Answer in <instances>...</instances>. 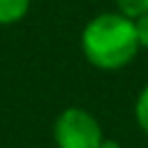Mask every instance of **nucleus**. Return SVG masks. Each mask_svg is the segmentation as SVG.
Listing matches in <instances>:
<instances>
[{"label": "nucleus", "instance_id": "1", "mask_svg": "<svg viewBox=\"0 0 148 148\" xmlns=\"http://www.w3.org/2000/svg\"><path fill=\"white\" fill-rule=\"evenodd\" d=\"M81 44L86 58L102 69L127 65L139 49L136 28L125 14H102L92 18L83 30Z\"/></svg>", "mask_w": 148, "mask_h": 148}, {"label": "nucleus", "instance_id": "2", "mask_svg": "<svg viewBox=\"0 0 148 148\" xmlns=\"http://www.w3.org/2000/svg\"><path fill=\"white\" fill-rule=\"evenodd\" d=\"M53 134L58 148H99L102 143V130L97 120L83 109L62 111L56 120Z\"/></svg>", "mask_w": 148, "mask_h": 148}, {"label": "nucleus", "instance_id": "3", "mask_svg": "<svg viewBox=\"0 0 148 148\" xmlns=\"http://www.w3.org/2000/svg\"><path fill=\"white\" fill-rule=\"evenodd\" d=\"M30 0H0V23H14L23 18Z\"/></svg>", "mask_w": 148, "mask_h": 148}, {"label": "nucleus", "instance_id": "4", "mask_svg": "<svg viewBox=\"0 0 148 148\" xmlns=\"http://www.w3.org/2000/svg\"><path fill=\"white\" fill-rule=\"evenodd\" d=\"M116 2L127 18H139L148 14V0H116Z\"/></svg>", "mask_w": 148, "mask_h": 148}, {"label": "nucleus", "instance_id": "5", "mask_svg": "<svg viewBox=\"0 0 148 148\" xmlns=\"http://www.w3.org/2000/svg\"><path fill=\"white\" fill-rule=\"evenodd\" d=\"M136 120H139L141 130L148 134V86L139 95V102H136Z\"/></svg>", "mask_w": 148, "mask_h": 148}, {"label": "nucleus", "instance_id": "6", "mask_svg": "<svg viewBox=\"0 0 148 148\" xmlns=\"http://www.w3.org/2000/svg\"><path fill=\"white\" fill-rule=\"evenodd\" d=\"M134 28H136V39H139V44L148 49V14L139 16L136 23H134Z\"/></svg>", "mask_w": 148, "mask_h": 148}, {"label": "nucleus", "instance_id": "7", "mask_svg": "<svg viewBox=\"0 0 148 148\" xmlns=\"http://www.w3.org/2000/svg\"><path fill=\"white\" fill-rule=\"evenodd\" d=\"M99 148H120V146H118L116 141H104V139H102V143H99Z\"/></svg>", "mask_w": 148, "mask_h": 148}]
</instances>
